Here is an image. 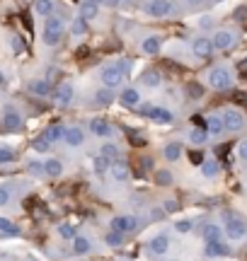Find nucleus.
Segmentation results:
<instances>
[{
    "label": "nucleus",
    "mask_w": 247,
    "mask_h": 261,
    "mask_svg": "<svg viewBox=\"0 0 247 261\" xmlns=\"http://www.w3.org/2000/svg\"><path fill=\"white\" fill-rule=\"evenodd\" d=\"M126 73H128V61H119V63L107 65V68L102 70V85H104L107 90H114L117 85H122Z\"/></svg>",
    "instance_id": "nucleus-1"
},
{
    "label": "nucleus",
    "mask_w": 247,
    "mask_h": 261,
    "mask_svg": "<svg viewBox=\"0 0 247 261\" xmlns=\"http://www.w3.org/2000/svg\"><path fill=\"white\" fill-rule=\"evenodd\" d=\"M63 37V19L59 17H49L44 24V44L46 46H56Z\"/></svg>",
    "instance_id": "nucleus-2"
},
{
    "label": "nucleus",
    "mask_w": 247,
    "mask_h": 261,
    "mask_svg": "<svg viewBox=\"0 0 247 261\" xmlns=\"http://www.w3.org/2000/svg\"><path fill=\"white\" fill-rule=\"evenodd\" d=\"M226 235L230 242H243L247 237V223L238 215H230L228 223H226Z\"/></svg>",
    "instance_id": "nucleus-3"
},
{
    "label": "nucleus",
    "mask_w": 247,
    "mask_h": 261,
    "mask_svg": "<svg viewBox=\"0 0 247 261\" xmlns=\"http://www.w3.org/2000/svg\"><path fill=\"white\" fill-rule=\"evenodd\" d=\"M143 10H145L148 17L163 19V17H167V15L175 10V2H172V0H148Z\"/></svg>",
    "instance_id": "nucleus-4"
},
{
    "label": "nucleus",
    "mask_w": 247,
    "mask_h": 261,
    "mask_svg": "<svg viewBox=\"0 0 247 261\" xmlns=\"http://www.w3.org/2000/svg\"><path fill=\"white\" fill-rule=\"evenodd\" d=\"M223 124H226V130L238 133V130L245 129V114L240 109H226L223 112Z\"/></svg>",
    "instance_id": "nucleus-5"
},
{
    "label": "nucleus",
    "mask_w": 247,
    "mask_h": 261,
    "mask_svg": "<svg viewBox=\"0 0 247 261\" xmlns=\"http://www.w3.org/2000/svg\"><path fill=\"white\" fill-rule=\"evenodd\" d=\"M136 227H138V218H136V215H117V218L112 220V230H114V232H122V235L133 232Z\"/></svg>",
    "instance_id": "nucleus-6"
},
{
    "label": "nucleus",
    "mask_w": 247,
    "mask_h": 261,
    "mask_svg": "<svg viewBox=\"0 0 247 261\" xmlns=\"http://www.w3.org/2000/svg\"><path fill=\"white\" fill-rule=\"evenodd\" d=\"M208 85H211L213 90H228V87H230V75H228V70L213 68V70L208 73Z\"/></svg>",
    "instance_id": "nucleus-7"
},
{
    "label": "nucleus",
    "mask_w": 247,
    "mask_h": 261,
    "mask_svg": "<svg viewBox=\"0 0 247 261\" xmlns=\"http://www.w3.org/2000/svg\"><path fill=\"white\" fill-rule=\"evenodd\" d=\"M213 41L211 39H206V37H199V39H194L191 41V54L196 56V58H208L211 54H213Z\"/></svg>",
    "instance_id": "nucleus-8"
},
{
    "label": "nucleus",
    "mask_w": 247,
    "mask_h": 261,
    "mask_svg": "<svg viewBox=\"0 0 247 261\" xmlns=\"http://www.w3.org/2000/svg\"><path fill=\"white\" fill-rule=\"evenodd\" d=\"M148 249H150V254H155V257L167 254V249H170V237H167V235H155V237L150 240Z\"/></svg>",
    "instance_id": "nucleus-9"
},
{
    "label": "nucleus",
    "mask_w": 247,
    "mask_h": 261,
    "mask_svg": "<svg viewBox=\"0 0 247 261\" xmlns=\"http://www.w3.org/2000/svg\"><path fill=\"white\" fill-rule=\"evenodd\" d=\"M54 99H56V104L59 107H68L70 102H73V85L70 82H63L56 87V92H54Z\"/></svg>",
    "instance_id": "nucleus-10"
},
{
    "label": "nucleus",
    "mask_w": 247,
    "mask_h": 261,
    "mask_svg": "<svg viewBox=\"0 0 247 261\" xmlns=\"http://www.w3.org/2000/svg\"><path fill=\"white\" fill-rule=\"evenodd\" d=\"M233 44H235V34H233V32H226V29L216 32V37H213V46H216V49L228 51V49H233Z\"/></svg>",
    "instance_id": "nucleus-11"
},
{
    "label": "nucleus",
    "mask_w": 247,
    "mask_h": 261,
    "mask_svg": "<svg viewBox=\"0 0 247 261\" xmlns=\"http://www.w3.org/2000/svg\"><path fill=\"white\" fill-rule=\"evenodd\" d=\"M148 116H150L153 124H172V121H175V114L167 112L165 107H153V109H148Z\"/></svg>",
    "instance_id": "nucleus-12"
},
{
    "label": "nucleus",
    "mask_w": 247,
    "mask_h": 261,
    "mask_svg": "<svg viewBox=\"0 0 247 261\" xmlns=\"http://www.w3.org/2000/svg\"><path fill=\"white\" fill-rule=\"evenodd\" d=\"M109 172H112V179H114V182H119V184H124V182L128 179V174H131V169H128L126 160H114Z\"/></svg>",
    "instance_id": "nucleus-13"
},
{
    "label": "nucleus",
    "mask_w": 247,
    "mask_h": 261,
    "mask_svg": "<svg viewBox=\"0 0 247 261\" xmlns=\"http://www.w3.org/2000/svg\"><path fill=\"white\" fill-rule=\"evenodd\" d=\"M2 124H5V129L7 130H20L22 129V116H20L12 107H7L5 114H2Z\"/></svg>",
    "instance_id": "nucleus-14"
},
{
    "label": "nucleus",
    "mask_w": 247,
    "mask_h": 261,
    "mask_svg": "<svg viewBox=\"0 0 247 261\" xmlns=\"http://www.w3.org/2000/svg\"><path fill=\"white\" fill-rule=\"evenodd\" d=\"M63 140H65L70 148H80V145L85 143V133H82V129H78V126H70V129H65Z\"/></svg>",
    "instance_id": "nucleus-15"
},
{
    "label": "nucleus",
    "mask_w": 247,
    "mask_h": 261,
    "mask_svg": "<svg viewBox=\"0 0 247 261\" xmlns=\"http://www.w3.org/2000/svg\"><path fill=\"white\" fill-rule=\"evenodd\" d=\"M204 240H206V244L208 242H223V227L216 223H208L204 227Z\"/></svg>",
    "instance_id": "nucleus-16"
},
{
    "label": "nucleus",
    "mask_w": 247,
    "mask_h": 261,
    "mask_svg": "<svg viewBox=\"0 0 247 261\" xmlns=\"http://www.w3.org/2000/svg\"><path fill=\"white\" fill-rule=\"evenodd\" d=\"M90 130L95 133V135H100V138H109L114 130H112V126L104 121V119H92L90 121Z\"/></svg>",
    "instance_id": "nucleus-17"
},
{
    "label": "nucleus",
    "mask_w": 247,
    "mask_h": 261,
    "mask_svg": "<svg viewBox=\"0 0 247 261\" xmlns=\"http://www.w3.org/2000/svg\"><path fill=\"white\" fill-rule=\"evenodd\" d=\"M204 254H206L208 259H216V257H226V254H230V249H228L223 242H208L206 249H204Z\"/></svg>",
    "instance_id": "nucleus-18"
},
{
    "label": "nucleus",
    "mask_w": 247,
    "mask_h": 261,
    "mask_svg": "<svg viewBox=\"0 0 247 261\" xmlns=\"http://www.w3.org/2000/svg\"><path fill=\"white\" fill-rule=\"evenodd\" d=\"M160 37H145L143 39V44H141V51L145 54V56H155L158 51H160Z\"/></svg>",
    "instance_id": "nucleus-19"
},
{
    "label": "nucleus",
    "mask_w": 247,
    "mask_h": 261,
    "mask_svg": "<svg viewBox=\"0 0 247 261\" xmlns=\"http://www.w3.org/2000/svg\"><path fill=\"white\" fill-rule=\"evenodd\" d=\"M163 155H165V160H167V162H177V160L182 157V143H177V140L167 143V145H165V150H163Z\"/></svg>",
    "instance_id": "nucleus-20"
},
{
    "label": "nucleus",
    "mask_w": 247,
    "mask_h": 261,
    "mask_svg": "<svg viewBox=\"0 0 247 261\" xmlns=\"http://www.w3.org/2000/svg\"><path fill=\"white\" fill-rule=\"evenodd\" d=\"M122 104H124V107H128V109L138 107V104H141V94H138V90L126 87V90L122 92Z\"/></svg>",
    "instance_id": "nucleus-21"
},
{
    "label": "nucleus",
    "mask_w": 247,
    "mask_h": 261,
    "mask_svg": "<svg viewBox=\"0 0 247 261\" xmlns=\"http://www.w3.org/2000/svg\"><path fill=\"white\" fill-rule=\"evenodd\" d=\"M44 174L46 177H61L63 174V165H61V160H56V157H49L46 162H44Z\"/></svg>",
    "instance_id": "nucleus-22"
},
{
    "label": "nucleus",
    "mask_w": 247,
    "mask_h": 261,
    "mask_svg": "<svg viewBox=\"0 0 247 261\" xmlns=\"http://www.w3.org/2000/svg\"><path fill=\"white\" fill-rule=\"evenodd\" d=\"M29 92L37 94V97H46V94H51V85H49V80H32Z\"/></svg>",
    "instance_id": "nucleus-23"
},
{
    "label": "nucleus",
    "mask_w": 247,
    "mask_h": 261,
    "mask_svg": "<svg viewBox=\"0 0 247 261\" xmlns=\"http://www.w3.org/2000/svg\"><path fill=\"white\" fill-rule=\"evenodd\" d=\"M141 82H143L145 87H150V90H155V87H160V82H163V77H160V73H158V70H145V73L141 75Z\"/></svg>",
    "instance_id": "nucleus-24"
},
{
    "label": "nucleus",
    "mask_w": 247,
    "mask_h": 261,
    "mask_svg": "<svg viewBox=\"0 0 247 261\" xmlns=\"http://www.w3.org/2000/svg\"><path fill=\"white\" fill-rule=\"evenodd\" d=\"M112 102H114V90L100 87V90L95 92V104H100V107H109Z\"/></svg>",
    "instance_id": "nucleus-25"
},
{
    "label": "nucleus",
    "mask_w": 247,
    "mask_h": 261,
    "mask_svg": "<svg viewBox=\"0 0 247 261\" xmlns=\"http://www.w3.org/2000/svg\"><path fill=\"white\" fill-rule=\"evenodd\" d=\"M90 249H92L90 240H87V237H82V235H75V240H73V254L82 257V254H87Z\"/></svg>",
    "instance_id": "nucleus-26"
},
{
    "label": "nucleus",
    "mask_w": 247,
    "mask_h": 261,
    "mask_svg": "<svg viewBox=\"0 0 247 261\" xmlns=\"http://www.w3.org/2000/svg\"><path fill=\"white\" fill-rule=\"evenodd\" d=\"M206 130L211 135H221L226 130V124H223V116H208L206 119Z\"/></svg>",
    "instance_id": "nucleus-27"
},
{
    "label": "nucleus",
    "mask_w": 247,
    "mask_h": 261,
    "mask_svg": "<svg viewBox=\"0 0 247 261\" xmlns=\"http://www.w3.org/2000/svg\"><path fill=\"white\" fill-rule=\"evenodd\" d=\"M100 15V7L95 5V2H90V0H85L82 5H80V17L85 19V22H90V19H95Z\"/></svg>",
    "instance_id": "nucleus-28"
},
{
    "label": "nucleus",
    "mask_w": 247,
    "mask_h": 261,
    "mask_svg": "<svg viewBox=\"0 0 247 261\" xmlns=\"http://www.w3.org/2000/svg\"><path fill=\"white\" fill-rule=\"evenodd\" d=\"M92 169H95V174H107V172L112 169V160L104 157V155H97V157L92 160Z\"/></svg>",
    "instance_id": "nucleus-29"
},
{
    "label": "nucleus",
    "mask_w": 247,
    "mask_h": 261,
    "mask_svg": "<svg viewBox=\"0 0 247 261\" xmlns=\"http://www.w3.org/2000/svg\"><path fill=\"white\" fill-rule=\"evenodd\" d=\"M34 12L49 19L51 12H54V0H37V2H34Z\"/></svg>",
    "instance_id": "nucleus-30"
},
{
    "label": "nucleus",
    "mask_w": 247,
    "mask_h": 261,
    "mask_svg": "<svg viewBox=\"0 0 247 261\" xmlns=\"http://www.w3.org/2000/svg\"><path fill=\"white\" fill-rule=\"evenodd\" d=\"M218 172H221L218 160H206V162L201 165V174H204V177H216Z\"/></svg>",
    "instance_id": "nucleus-31"
},
{
    "label": "nucleus",
    "mask_w": 247,
    "mask_h": 261,
    "mask_svg": "<svg viewBox=\"0 0 247 261\" xmlns=\"http://www.w3.org/2000/svg\"><path fill=\"white\" fill-rule=\"evenodd\" d=\"M206 138H208V130L206 129H191L189 130V140H191L194 145H204Z\"/></svg>",
    "instance_id": "nucleus-32"
},
{
    "label": "nucleus",
    "mask_w": 247,
    "mask_h": 261,
    "mask_svg": "<svg viewBox=\"0 0 247 261\" xmlns=\"http://www.w3.org/2000/svg\"><path fill=\"white\" fill-rule=\"evenodd\" d=\"M44 135H46L51 143H54V140H63V135H65V126H61V124H54V126L46 130Z\"/></svg>",
    "instance_id": "nucleus-33"
},
{
    "label": "nucleus",
    "mask_w": 247,
    "mask_h": 261,
    "mask_svg": "<svg viewBox=\"0 0 247 261\" xmlns=\"http://www.w3.org/2000/svg\"><path fill=\"white\" fill-rule=\"evenodd\" d=\"M70 32H73L75 37H82V34L87 32V22H85V19L78 15V17L73 19V24H70Z\"/></svg>",
    "instance_id": "nucleus-34"
},
{
    "label": "nucleus",
    "mask_w": 247,
    "mask_h": 261,
    "mask_svg": "<svg viewBox=\"0 0 247 261\" xmlns=\"http://www.w3.org/2000/svg\"><path fill=\"white\" fill-rule=\"evenodd\" d=\"M100 155H104V157H109V160L114 162V160H119V148H117L114 143H104V145H102V152H100Z\"/></svg>",
    "instance_id": "nucleus-35"
},
{
    "label": "nucleus",
    "mask_w": 247,
    "mask_h": 261,
    "mask_svg": "<svg viewBox=\"0 0 247 261\" xmlns=\"http://www.w3.org/2000/svg\"><path fill=\"white\" fill-rule=\"evenodd\" d=\"M32 148H34L37 152H46V150L51 148V140H49L46 135H39V138H34V143H32Z\"/></svg>",
    "instance_id": "nucleus-36"
},
{
    "label": "nucleus",
    "mask_w": 247,
    "mask_h": 261,
    "mask_svg": "<svg viewBox=\"0 0 247 261\" xmlns=\"http://www.w3.org/2000/svg\"><path fill=\"white\" fill-rule=\"evenodd\" d=\"M0 232H5V235H20L17 225L12 220H7V218H0Z\"/></svg>",
    "instance_id": "nucleus-37"
},
{
    "label": "nucleus",
    "mask_w": 247,
    "mask_h": 261,
    "mask_svg": "<svg viewBox=\"0 0 247 261\" xmlns=\"http://www.w3.org/2000/svg\"><path fill=\"white\" fill-rule=\"evenodd\" d=\"M104 242H107L109 247H122V244H124V235H122V232H114V230H112V232H107Z\"/></svg>",
    "instance_id": "nucleus-38"
},
{
    "label": "nucleus",
    "mask_w": 247,
    "mask_h": 261,
    "mask_svg": "<svg viewBox=\"0 0 247 261\" xmlns=\"http://www.w3.org/2000/svg\"><path fill=\"white\" fill-rule=\"evenodd\" d=\"M155 182H158L160 186H167V184H172V174H170L167 169H158V172H155Z\"/></svg>",
    "instance_id": "nucleus-39"
},
{
    "label": "nucleus",
    "mask_w": 247,
    "mask_h": 261,
    "mask_svg": "<svg viewBox=\"0 0 247 261\" xmlns=\"http://www.w3.org/2000/svg\"><path fill=\"white\" fill-rule=\"evenodd\" d=\"M175 230H177L180 235L191 232V230H194V220H177V223H175Z\"/></svg>",
    "instance_id": "nucleus-40"
},
{
    "label": "nucleus",
    "mask_w": 247,
    "mask_h": 261,
    "mask_svg": "<svg viewBox=\"0 0 247 261\" xmlns=\"http://www.w3.org/2000/svg\"><path fill=\"white\" fill-rule=\"evenodd\" d=\"M27 172H29V174H37V177H39V174H44V162L32 160V162L27 165Z\"/></svg>",
    "instance_id": "nucleus-41"
},
{
    "label": "nucleus",
    "mask_w": 247,
    "mask_h": 261,
    "mask_svg": "<svg viewBox=\"0 0 247 261\" xmlns=\"http://www.w3.org/2000/svg\"><path fill=\"white\" fill-rule=\"evenodd\" d=\"M59 235H61L63 240H70V242L75 240V230L70 225H59Z\"/></svg>",
    "instance_id": "nucleus-42"
},
{
    "label": "nucleus",
    "mask_w": 247,
    "mask_h": 261,
    "mask_svg": "<svg viewBox=\"0 0 247 261\" xmlns=\"http://www.w3.org/2000/svg\"><path fill=\"white\" fill-rule=\"evenodd\" d=\"M10 44H12V54H22L24 51V39L22 37H12Z\"/></svg>",
    "instance_id": "nucleus-43"
},
{
    "label": "nucleus",
    "mask_w": 247,
    "mask_h": 261,
    "mask_svg": "<svg viewBox=\"0 0 247 261\" xmlns=\"http://www.w3.org/2000/svg\"><path fill=\"white\" fill-rule=\"evenodd\" d=\"M186 92H189V97H194V99H199V97H201V94H204V87H201V85H199V82H191V85H189V90H186Z\"/></svg>",
    "instance_id": "nucleus-44"
},
{
    "label": "nucleus",
    "mask_w": 247,
    "mask_h": 261,
    "mask_svg": "<svg viewBox=\"0 0 247 261\" xmlns=\"http://www.w3.org/2000/svg\"><path fill=\"white\" fill-rule=\"evenodd\" d=\"M12 160H15V152H12V150H7V148H0V165L12 162Z\"/></svg>",
    "instance_id": "nucleus-45"
},
{
    "label": "nucleus",
    "mask_w": 247,
    "mask_h": 261,
    "mask_svg": "<svg viewBox=\"0 0 247 261\" xmlns=\"http://www.w3.org/2000/svg\"><path fill=\"white\" fill-rule=\"evenodd\" d=\"M189 160H191V162H194V165H204V162H206V160H204V155H201V152H199V150H194V152H191V155H189Z\"/></svg>",
    "instance_id": "nucleus-46"
},
{
    "label": "nucleus",
    "mask_w": 247,
    "mask_h": 261,
    "mask_svg": "<svg viewBox=\"0 0 247 261\" xmlns=\"http://www.w3.org/2000/svg\"><path fill=\"white\" fill-rule=\"evenodd\" d=\"M7 201H10V191H7V189H2V186H0V205H5V203H7Z\"/></svg>",
    "instance_id": "nucleus-47"
},
{
    "label": "nucleus",
    "mask_w": 247,
    "mask_h": 261,
    "mask_svg": "<svg viewBox=\"0 0 247 261\" xmlns=\"http://www.w3.org/2000/svg\"><path fill=\"white\" fill-rule=\"evenodd\" d=\"M208 24H213V17H208V15H206V17H201V19H199V27H201V29H206Z\"/></svg>",
    "instance_id": "nucleus-48"
},
{
    "label": "nucleus",
    "mask_w": 247,
    "mask_h": 261,
    "mask_svg": "<svg viewBox=\"0 0 247 261\" xmlns=\"http://www.w3.org/2000/svg\"><path fill=\"white\" fill-rule=\"evenodd\" d=\"M238 155H240L243 160H247V140H243V143H240V148H238Z\"/></svg>",
    "instance_id": "nucleus-49"
},
{
    "label": "nucleus",
    "mask_w": 247,
    "mask_h": 261,
    "mask_svg": "<svg viewBox=\"0 0 247 261\" xmlns=\"http://www.w3.org/2000/svg\"><path fill=\"white\" fill-rule=\"evenodd\" d=\"M233 17H235V19H245V17H247V7H238Z\"/></svg>",
    "instance_id": "nucleus-50"
},
{
    "label": "nucleus",
    "mask_w": 247,
    "mask_h": 261,
    "mask_svg": "<svg viewBox=\"0 0 247 261\" xmlns=\"http://www.w3.org/2000/svg\"><path fill=\"white\" fill-rule=\"evenodd\" d=\"M141 167H143V169H150V167H153V160H150V157H143V160H141Z\"/></svg>",
    "instance_id": "nucleus-51"
},
{
    "label": "nucleus",
    "mask_w": 247,
    "mask_h": 261,
    "mask_svg": "<svg viewBox=\"0 0 247 261\" xmlns=\"http://www.w3.org/2000/svg\"><path fill=\"white\" fill-rule=\"evenodd\" d=\"M175 208H177V203H175V201H172V198H170V201H167V203H165V210H175Z\"/></svg>",
    "instance_id": "nucleus-52"
},
{
    "label": "nucleus",
    "mask_w": 247,
    "mask_h": 261,
    "mask_svg": "<svg viewBox=\"0 0 247 261\" xmlns=\"http://www.w3.org/2000/svg\"><path fill=\"white\" fill-rule=\"evenodd\" d=\"M186 2H189V5H191V7H199V5H201V2H204V0H186Z\"/></svg>",
    "instance_id": "nucleus-53"
},
{
    "label": "nucleus",
    "mask_w": 247,
    "mask_h": 261,
    "mask_svg": "<svg viewBox=\"0 0 247 261\" xmlns=\"http://www.w3.org/2000/svg\"><path fill=\"white\" fill-rule=\"evenodd\" d=\"M119 2H122V0H107V5H109V7H117Z\"/></svg>",
    "instance_id": "nucleus-54"
},
{
    "label": "nucleus",
    "mask_w": 247,
    "mask_h": 261,
    "mask_svg": "<svg viewBox=\"0 0 247 261\" xmlns=\"http://www.w3.org/2000/svg\"><path fill=\"white\" fill-rule=\"evenodd\" d=\"M5 85H7V77H5V75L0 73V87H5Z\"/></svg>",
    "instance_id": "nucleus-55"
},
{
    "label": "nucleus",
    "mask_w": 247,
    "mask_h": 261,
    "mask_svg": "<svg viewBox=\"0 0 247 261\" xmlns=\"http://www.w3.org/2000/svg\"><path fill=\"white\" fill-rule=\"evenodd\" d=\"M90 2H95V5H104L107 0H90Z\"/></svg>",
    "instance_id": "nucleus-56"
},
{
    "label": "nucleus",
    "mask_w": 247,
    "mask_h": 261,
    "mask_svg": "<svg viewBox=\"0 0 247 261\" xmlns=\"http://www.w3.org/2000/svg\"><path fill=\"white\" fill-rule=\"evenodd\" d=\"M213 2H221V0H213Z\"/></svg>",
    "instance_id": "nucleus-57"
}]
</instances>
